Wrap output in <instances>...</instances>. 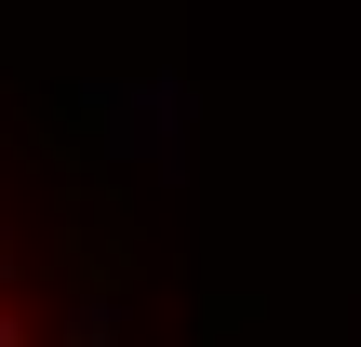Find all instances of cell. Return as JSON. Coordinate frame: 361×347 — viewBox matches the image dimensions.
I'll return each instance as SVG.
<instances>
[{
	"label": "cell",
	"instance_id": "cell-1",
	"mask_svg": "<svg viewBox=\"0 0 361 347\" xmlns=\"http://www.w3.org/2000/svg\"><path fill=\"white\" fill-rule=\"evenodd\" d=\"M0 347H40V308H27L13 281H0Z\"/></svg>",
	"mask_w": 361,
	"mask_h": 347
}]
</instances>
